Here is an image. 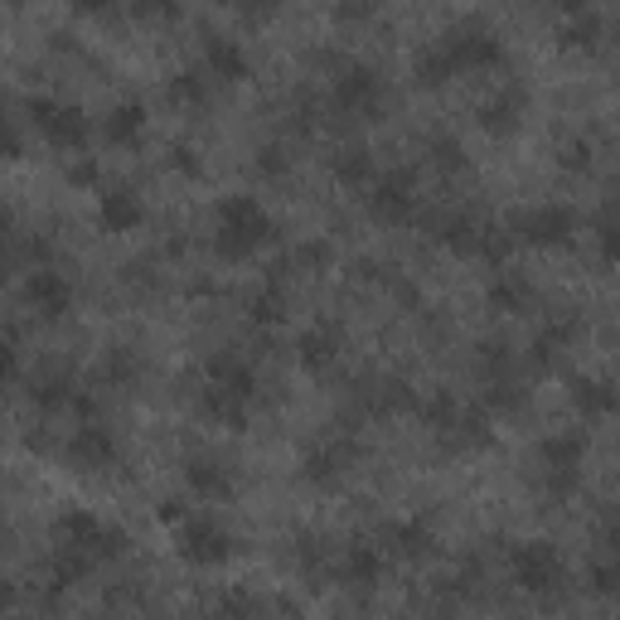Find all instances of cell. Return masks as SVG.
<instances>
[{
  "instance_id": "1f68e13d",
  "label": "cell",
  "mask_w": 620,
  "mask_h": 620,
  "mask_svg": "<svg viewBox=\"0 0 620 620\" xmlns=\"http://www.w3.org/2000/svg\"><path fill=\"white\" fill-rule=\"evenodd\" d=\"M558 39H562V49H572V54H577V49H582V54H591V49L601 44V20L591 16V10H582V16H572V20L562 24Z\"/></svg>"
},
{
  "instance_id": "60d3db41",
  "label": "cell",
  "mask_w": 620,
  "mask_h": 620,
  "mask_svg": "<svg viewBox=\"0 0 620 620\" xmlns=\"http://www.w3.org/2000/svg\"><path fill=\"white\" fill-rule=\"evenodd\" d=\"M558 165L567 170V175H577V170H591V146H587V141H562Z\"/></svg>"
},
{
  "instance_id": "9c48e42d",
  "label": "cell",
  "mask_w": 620,
  "mask_h": 620,
  "mask_svg": "<svg viewBox=\"0 0 620 620\" xmlns=\"http://www.w3.org/2000/svg\"><path fill=\"white\" fill-rule=\"evenodd\" d=\"M24 306L39 321H63L73 311V282L54 267H30V276H24Z\"/></svg>"
},
{
  "instance_id": "52a82bcc",
  "label": "cell",
  "mask_w": 620,
  "mask_h": 620,
  "mask_svg": "<svg viewBox=\"0 0 620 620\" xmlns=\"http://www.w3.org/2000/svg\"><path fill=\"white\" fill-rule=\"evenodd\" d=\"M509 228L519 243H533V247H567L577 237V214L567 204H543V209H529V214H514Z\"/></svg>"
},
{
  "instance_id": "6da1fadb",
  "label": "cell",
  "mask_w": 620,
  "mask_h": 620,
  "mask_svg": "<svg viewBox=\"0 0 620 620\" xmlns=\"http://www.w3.org/2000/svg\"><path fill=\"white\" fill-rule=\"evenodd\" d=\"M276 237V223L267 218L253 194H233L218 204V228H214V253L218 262H247L257 247H267Z\"/></svg>"
},
{
  "instance_id": "3957f363",
  "label": "cell",
  "mask_w": 620,
  "mask_h": 620,
  "mask_svg": "<svg viewBox=\"0 0 620 620\" xmlns=\"http://www.w3.org/2000/svg\"><path fill=\"white\" fill-rule=\"evenodd\" d=\"M509 577L529 597H552L562 587V558L552 543H519L509 548Z\"/></svg>"
},
{
  "instance_id": "f6af8a7d",
  "label": "cell",
  "mask_w": 620,
  "mask_h": 620,
  "mask_svg": "<svg viewBox=\"0 0 620 620\" xmlns=\"http://www.w3.org/2000/svg\"><path fill=\"white\" fill-rule=\"evenodd\" d=\"M286 165H292V161H286L282 146H262L257 151V170H262V175H286Z\"/></svg>"
},
{
  "instance_id": "cb8c5ba5",
  "label": "cell",
  "mask_w": 620,
  "mask_h": 620,
  "mask_svg": "<svg viewBox=\"0 0 620 620\" xmlns=\"http://www.w3.org/2000/svg\"><path fill=\"white\" fill-rule=\"evenodd\" d=\"M141 131H146V108L141 102H116L108 112V122H102V136L112 146H141Z\"/></svg>"
},
{
  "instance_id": "f5cc1de1",
  "label": "cell",
  "mask_w": 620,
  "mask_h": 620,
  "mask_svg": "<svg viewBox=\"0 0 620 620\" xmlns=\"http://www.w3.org/2000/svg\"><path fill=\"white\" fill-rule=\"evenodd\" d=\"M601 543H606V548H611V552H616V558H620V519H611V524H606V533H601Z\"/></svg>"
},
{
  "instance_id": "7c38bea8",
  "label": "cell",
  "mask_w": 620,
  "mask_h": 620,
  "mask_svg": "<svg viewBox=\"0 0 620 620\" xmlns=\"http://www.w3.org/2000/svg\"><path fill=\"white\" fill-rule=\"evenodd\" d=\"M354 456H359L354 441L315 446V451H306V460H301V480L315 485V490H339V485H345V470L354 466Z\"/></svg>"
},
{
  "instance_id": "7402d4cb",
  "label": "cell",
  "mask_w": 620,
  "mask_h": 620,
  "mask_svg": "<svg viewBox=\"0 0 620 620\" xmlns=\"http://www.w3.org/2000/svg\"><path fill=\"white\" fill-rule=\"evenodd\" d=\"M572 407L582 417H611L620 413V388L606 378H572Z\"/></svg>"
},
{
  "instance_id": "816d5d0a",
  "label": "cell",
  "mask_w": 620,
  "mask_h": 620,
  "mask_svg": "<svg viewBox=\"0 0 620 620\" xmlns=\"http://www.w3.org/2000/svg\"><path fill=\"white\" fill-rule=\"evenodd\" d=\"M108 6H112V0H69V10H73V16H102Z\"/></svg>"
},
{
  "instance_id": "ee69618b",
  "label": "cell",
  "mask_w": 620,
  "mask_h": 620,
  "mask_svg": "<svg viewBox=\"0 0 620 620\" xmlns=\"http://www.w3.org/2000/svg\"><path fill=\"white\" fill-rule=\"evenodd\" d=\"M63 175H69L73 190H92V184H98V161H88V155L78 151V161H69V170H63Z\"/></svg>"
},
{
  "instance_id": "2e32d148",
  "label": "cell",
  "mask_w": 620,
  "mask_h": 620,
  "mask_svg": "<svg viewBox=\"0 0 620 620\" xmlns=\"http://www.w3.org/2000/svg\"><path fill=\"white\" fill-rule=\"evenodd\" d=\"M378 538H384L388 558H403V562H421V558H431V552H437V538H431V529H427V524H417V519L388 524Z\"/></svg>"
},
{
  "instance_id": "f35d334b",
  "label": "cell",
  "mask_w": 620,
  "mask_h": 620,
  "mask_svg": "<svg viewBox=\"0 0 620 620\" xmlns=\"http://www.w3.org/2000/svg\"><path fill=\"white\" fill-rule=\"evenodd\" d=\"M296 562L306 577H325V543L321 538H301L296 543Z\"/></svg>"
},
{
  "instance_id": "11a10c76",
  "label": "cell",
  "mask_w": 620,
  "mask_h": 620,
  "mask_svg": "<svg viewBox=\"0 0 620 620\" xmlns=\"http://www.w3.org/2000/svg\"><path fill=\"white\" fill-rule=\"evenodd\" d=\"M616 180H620V170H616Z\"/></svg>"
},
{
  "instance_id": "7a4b0ae2",
  "label": "cell",
  "mask_w": 620,
  "mask_h": 620,
  "mask_svg": "<svg viewBox=\"0 0 620 620\" xmlns=\"http://www.w3.org/2000/svg\"><path fill=\"white\" fill-rule=\"evenodd\" d=\"M54 543H73V548L92 552L98 562H112V558H122V552H126L131 538L122 529H108L98 514L69 509V514H59V519H54Z\"/></svg>"
},
{
  "instance_id": "681fc988",
  "label": "cell",
  "mask_w": 620,
  "mask_h": 620,
  "mask_svg": "<svg viewBox=\"0 0 620 620\" xmlns=\"http://www.w3.org/2000/svg\"><path fill=\"white\" fill-rule=\"evenodd\" d=\"M374 16V0H345L339 6V20H368Z\"/></svg>"
},
{
  "instance_id": "4dcf8cb0",
  "label": "cell",
  "mask_w": 620,
  "mask_h": 620,
  "mask_svg": "<svg viewBox=\"0 0 620 620\" xmlns=\"http://www.w3.org/2000/svg\"><path fill=\"white\" fill-rule=\"evenodd\" d=\"M73 378H63V374H49V378H39V384L30 388V403L39 407V413H63V407H73Z\"/></svg>"
},
{
  "instance_id": "4fadbf2b",
  "label": "cell",
  "mask_w": 620,
  "mask_h": 620,
  "mask_svg": "<svg viewBox=\"0 0 620 620\" xmlns=\"http://www.w3.org/2000/svg\"><path fill=\"white\" fill-rule=\"evenodd\" d=\"M524 108H529V92H524V83H509L499 98L480 108V131L485 136H514L524 122Z\"/></svg>"
},
{
  "instance_id": "db71d44e",
  "label": "cell",
  "mask_w": 620,
  "mask_h": 620,
  "mask_svg": "<svg viewBox=\"0 0 620 620\" xmlns=\"http://www.w3.org/2000/svg\"><path fill=\"white\" fill-rule=\"evenodd\" d=\"M552 10H562V16H582L587 10V0H548Z\"/></svg>"
},
{
  "instance_id": "f1b7e54d",
  "label": "cell",
  "mask_w": 620,
  "mask_h": 620,
  "mask_svg": "<svg viewBox=\"0 0 620 620\" xmlns=\"http://www.w3.org/2000/svg\"><path fill=\"white\" fill-rule=\"evenodd\" d=\"M102 384H112V388H136V384H141V354L126 349V345L108 349V359H102Z\"/></svg>"
},
{
  "instance_id": "44dd1931",
  "label": "cell",
  "mask_w": 620,
  "mask_h": 620,
  "mask_svg": "<svg viewBox=\"0 0 620 620\" xmlns=\"http://www.w3.org/2000/svg\"><path fill=\"white\" fill-rule=\"evenodd\" d=\"M204 378L209 384H223V388H233V393H247V398H257V374H253V364L247 359H237V354H209V364H204Z\"/></svg>"
},
{
  "instance_id": "ffe728a7",
  "label": "cell",
  "mask_w": 620,
  "mask_h": 620,
  "mask_svg": "<svg viewBox=\"0 0 620 620\" xmlns=\"http://www.w3.org/2000/svg\"><path fill=\"white\" fill-rule=\"evenodd\" d=\"M204 63H209V73H214V78H223V83H243V78L253 73L243 44H237V39H223V34H214L204 44Z\"/></svg>"
},
{
  "instance_id": "5b68a950",
  "label": "cell",
  "mask_w": 620,
  "mask_h": 620,
  "mask_svg": "<svg viewBox=\"0 0 620 620\" xmlns=\"http://www.w3.org/2000/svg\"><path fill=\"white\" fill-rule=\"evenodd\" d=\"M233 533L223 529L218 519H209V514H190V519L180 524V558L194 562V567H223L233 558Z\"/></svg>"
},
{
  "instance_id": "8d00e7d4",
  "label": "cell",
  "mask_w": 620,
  "mask_h": 620,
  "mask_svg": "<svg viewBox=\"0 0 620 620\" xmlns=\"http://www.w3.org/2000/svg\"><path fill=\"white\" fill-rule=\"evenodd\" d=\"M165 92H170V102H175V108H204V102H209L204 78H194V73H175Z\"/></svg>"
},
{
  "instance_id": "d4e9b609",
  "label": "cell",
  "mask_w": 620,
  "mask_h": 620,
  "mask_svg": "<svg viewBox=\"0 0 620 620\" xmlns=\"http://www.w3.org/2000/svg\"><path fill=\"white\" fill-rule=\"evenodd\" d=\"M296 359L306 368H329L339 359V329L335 325H311L306 335L296 339Z\"/></svg>"
},
{
  "instance_id": "7bdbcfd3",
  "label": "cell",
  "mask_w": 620,
  "mask_h": 620,
  "mask_svg": "<svg viewBox=\"0 0 620 620\" xmlns=\"http://www.w3.org/2000/svg\"><path fill=\"white\" fill-rule=\"evenodd\" d=\"M233 10L243 16L247 24H262V20H272L276 10H282V0H233Z\"/></svg>"
},
{
  "instance_id": "8fae6325",
  "label": "cell",
  "mask_w": 620,
  "mask_h": 620,
  "mask_svg": "<svg viewBox=\"0 0 620 620\" xmlns=\"http://www.w3.org/2000/svg\"><path fill=\"white\" fill-rule=\"evenodd\" d=\"M63 460H69V470H78V475H98L116 460V437L108 427H98V421H83L69 437V446H63Z\"/></svg>"
},
{
  "instance_id": "8992f818",
  "label": "cell",
  "mask_w": 620,
  "mask_h": 620,
  "mask_svg": "<svg viewBox=\"0 0 620 620\" xmlns=\"http://www.w3.org/2000/svg\"><path fill=\"white\" fill-rule=\"evenodd\" d=\"M446 49H451V59H456V69H466V73H490L505 63V44L485 30V20H460L451 34L441 39Z\"/></svg>"
},
{
  "instance_id": "f907efd6",
  "label": "cell",
  "mask_w": 620,
  "mask_h": 620,
  "mask_svg": "<svg viewBox=\"0 0 620 620\" xmlns=\"http://www.w3.org/2000/svg\"><path fill=\"white\" fill-rule=\"evenodd\" d=\"M73 417H83V421H92L98 417V398H92V393H73V407H69Z\"/></svg>"
},
{
  "instance_id": "ab89813d",
  "label": "cell",
  "mask_w": 620,
  "mask_h": 620,
  "mask_svg": "<svg viewBox=\"0 0 620 620\" xmlns=\"http://www.w3.org/2000/svg\"><path fill=\"white\" fill-rule=\"evenodd\" d=\"M591 591H597V597H620V558L591 567Z\"/></svg>"
},
{
  "instance_id": "603a6c76",
  "label": "cell",
  "mask_w": 620,
  "mask_h": 620,
  "mask_svg": "<svg viewBox=\"0 0 620 620\" xmlns=\"http://www.w3.org/2000/svg\"><path fill=\"white\" fill-rule=\"evenodd\" d=\"M490 306L505 315H529L533 306V282L524 272H499L490 282Z\"/></svg>"
},
{
  "instance_id": "74e56055",
  "label": "cell",
  "mask_w": 620,
  "mask_h": 620,
  "mask_svg": "<svg viewBox=\"0 0 620 620\" xmlns=\"http://www.w3.org/2000/svg\"><path fill=\"white\" fill-rule=\"evenodd\" d=\"M296 267L301 272H329V262H335V247H329V237H311V243L296 247Z\"/></svg>"
},
{
  "instance_id": "4316f807",
  "label": "cell",
  "mask_w": 620,
  "mask_h": 620,
  "mask_svg": "<svg viewBox=\"0 0 620 620\" xmlns=\"http://www.w3.org/2000/svg\"><path fill=\"white\" fill-rule=\"evenodd\" d=\"M329 170H335V180L345 184V190H374V161H368V151H364V146L335 151Z\"/></svg>"
},
{
  "instance_id": "484cf974",
  "label": "cell",
  "mask_w": 620,
  "mask_h": 620,
  "mask_svg": "<svg viewBox=\"0 0 620 620\" xmlns=\"http://www.w3.org/2000/svg\"><path fill=\"white\" fill-rule=\"evenodd\" d=\"M456 59H451V49L446 44H431V49H421V54L413 59V78H417V88H446L456 78Z\"/></svg>"
},
{
  "instance_id": "d6986e66",
  "label": "cell",
  "mask_w": 620,
  "mask_h": 620,
  "mask_svg": "<svg viewBox=\"0 0 620 620\" xmlns=\"http://www.w3.org/2000/svg\"><path fill=\"white\" fill-rule=\"evenodd\" d=\"M335 577L345 587H374L378 577H384V548H374V543H349V552L339 558L335 567Z\"/></svg>"
},
{
  "instance_id": "5bb4252c",
  "label": "cell",
  "mask_w": 620,
  "mask_h": 620,
  "mask_svg": "<svg viewBox=\"0 0 620 620\" xmlns=\"http://www.w3.org/2000/svg\"><path fill=\"white\" fill-rule=\"evenodd\" d=\"M200 413L209 421H218V427H228V431H243L247 417H253V398H247V393L223 388V384H209L200 393Z\"/></svg>"
},
{
  "instance_id": "836d02e7",
  "label": "cell",
  "mask_w": 620,
  "mask_h": 620,
  "mask_svg": "<svg viewBox=\"0 0 620 620\" xmlns=\"http://www.w3.org/2000/svg\"><path fill=\"white\" fill-rule=\"evenodd\" d=\"M582 490V466H543V495L552 505H567Z\"/></svg>"
},
{
  "instance_id": "b9f144b4",
  "label": "cell",
  "mask_w": 620,
  "mask_h": 620,
  "mask_svg": "<svg viewBox=\"0 0 620 620\" xmlns=\"http://www.w3.org/2000/svg\"><path fill=\"white\" fill-rule=\"evenodd\" d=\"M136 20H175L180 16V0H131Z\"/></svg>"
},
{
  "instance_id": "9f6ffc18",
  "label": "cell",
  "mask_w": 620,
  "mask_h": 620,
  "mask_svg": "<svg viewBox=\"0 0 620 620\" xmlns=\"http://www.w3.org/2000/svg\"><path fill=\"white\" fill-rule=\"evenodd\" d=\"M112 6H116V0H112Z\"/></svg>"
},
{
  "instance_id": "7dc6e473",
  "label": "cell",
  "mask_w": 620,
  "mask_h": 620,
  "mask_svg": "<svg viewBox=\"0 0 620 620\" xmlns=\"http://www.w3.org/2000/svg\"><path fill=\"white\" fill-rule=\"evenodd\" d=\"M170 165H175L180 175H200V151H194V146H175V151H170Z\"/></svg>"
},
{
  "instance_id": "ac0fdd59",
  "label": "cell",
  "mask_w": 620,
  "mask_h": 620,
  "mask_svg": "<svg viewBox=\"0 0 620 620\" xmlns=\"http://www.w3.org/2000/svg\"><path fill=\"white\" fill-rule=\"evenodd\" d=\"M98 218H102L108 233H131V228L146 223V204H141L136 190H108L102 204H98Z\"/></svg>"
},
{
  "instance_id": "9a60e30c",
  "label": "cell",
  "mask_w": 620,
  "mask_h": 620,
  "mask_svg": "<svg viewBox=\"0 0 620 620\" xmlns=\"http://www.w3.org/2000/svg\"><path fill=\"white\" fill-rule=\"evenodd\" d=\"M92 567H98V558H92V552L73 548V543H59V548H54V558H49V601H59L69 587L88 582Z\"/></svg>"
},
{
  "instance_id": "f546056e",
  "label": "cell",
  "mask_w": 620,
  "mask_h": 620,
  "mask_svg": "<svg viewBox=\"0 0 620 620\" xmlns=\"http://www.w3.org/2000/svg\"><path fill=\"white\" fill-rule=\"evenodd\" d=\"M247 315H253V325L262 329H276L286 321V292H282V282H267L262 292L247 301Z\"/></svg>"
},
{
  "instance_id": "d6a6232c",
  "label": "cell",
  "mask_w": 620,
  "mask_h": 620,
  "mask_svg": "<svg viewBox=\"0 0 620 620\" xmlns=\"http://www.w3.org/2000/svg\"><path fill=\"white\" fill-rule=\"evenodd\" d=\"M591 228H597V253H601V262H606V267H620V209L616 204L601 209Z\"/></svg>"
},
{
  "instance_id": "c3c4849f",
  "label": "cell",
  "mask_w": 620,
  "mask_h": 620,
  "mask_svg": "<svg viewBox=\"0 0 620 620\" xmlns=\"http://www.w3.org/2000/svg\"><path fill=\"white\" fill-rule=\"evenodd\" d=\"M161 519H165V524H184V519H190V505H184L180 495H170L165 505H161Z\"/></svg>"
},
{
  "instance_id": "e0dca14e",
  "label": "cell",
  "mask_w": 620,
  "mask_h": 620,
  "mask_svg": "<svg viewBox=\"0 0 620 620\" xmlns=\"http://www.w3.org/2000/svg\"><path fill=\"white\" fill-rule=\"evenodd\" d=\"M184 485L200 499H228L233 495V470L214 456H190L184 460Z\"/></svg>"
},
{
  "instance_id": "83f0119b",
  "label": "cell",
  "mask_w": 620,
  "mask_h": 620,
  "mask_svg": "<svg viewBox=\"0 0 620 620\" xmlns=\"http://www.w3.org/2000/svg\"><path fill=\"white\" fill-rule=\"evenodd\" d=\"M582 456H587L582 431H558V437H543V446H538L543 466H582Z\"/></svg>"
},
{
  "instance_id": "30bf717a",
  "label": "cell",
  "mask_w": 620,
  "mask_h": 620,
  "mask_svg": "<svg viewBox=\"0 0 620 620\" xmlns=\"http://www.w3.org/2000/svg\"><path fill=\"white\" fill-rule=\"evenodd\" d=\"M384 102V78L364 63H345L335 78V108L345 116H374Z\"/></svg>"
},
{
  "instance_id": "ba28073f",
  "label": "cell",
  "mask_w": 620,
  "mask_h": 620,
  "mask_svg": "<svg viewBox=\"0 0 620 620\" xmlns=\"http://www.w3.org/2000/svg\"><path fill=\"white\" fill-rule=\"evenodd\" d=\"M368 218L388 223V228H407L417 223V194H413V175L407 170H393V175L374 180V194H368Z\"/></svg>"
},
{
  "instance_id": "d590c367",
  "label": "cell",
  "mask_w": 620,
  "mask_h": 620,
  "mask_svg": "<svg viewBox=\"0 0 620 620\" xmlns=\"http://www.w3.org/2000/svg\"><path fill=\"white\" fill-rule=\"evenodd\" d=\"M427 161L441 170V175H460V170H466V146H460L456 136H437L427 146Z\"/></svg>"
},
{
  "instance_id": "277c9868",
  "label": "cell",
  "mask_w": 620,
  "mask_h": 620,
  "mask_svg": "<svg viewBox=\"0 0 620 620\" xmlns=\"http://www.w3.org/2000/svg\"><path fill=\"white\" fill-rule=\"evenodd\" d=\"M30 122L54 151H83L88 146V116L54 98H30Z\"/></svg>"
},
{
  "instance_id": "bcb514c9",
  "label": "cell",
  "mask_w": 620,
  "mask_h": 620,
  "mask_svg": "<svg viewBox=\"0 0 620 620\" xmlns=\"http://www.w3.org/2000/svg\"><path fill=\"white\" fill-rule=\"evenodd\" d=\"M218 611H228V616H253L262 611V606L253 597H243V591H228V597H218Z\"/></svg>"
},
{
  "instance_id": "e575fe53",
  "label": "cell",
  "mask_w": 620,
  "mask_h": 620,
  "mask_svg": "<svg viewBox=\"0 0 620 620\" xmlns=\"http://www.w3.org/2000/svg\"><path fill=\"white\" fill-rule=\"evenodd\" d=\"M417 413H421V421H427L431 431H446L460 417V403L451 398V393H431L427 403H417Z\"/></svg>"
}]
</instances>
